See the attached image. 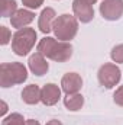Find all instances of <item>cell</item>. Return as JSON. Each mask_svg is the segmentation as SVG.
I'll list each match as a JSON object with an SVG mask.
<instances>
[{"label": "cell", "mask_w": 123, "mask_h": 125, "mask_svg": "<svg viewBox=\"0 0 123 125\" xmlns=\"http://www.w3.org/2000/svg\"><path fill=\"white\" fill-rule=\"evenodd\" d=\"M38 52L57 62H65L72 55V45L70 42L57 41L55 38L45 36L38 44Z\"/></svg>", "instance_id": "6da1fadb"}, {"label": "cell", "mask_w": 123, "mask_h": 125, "mask_svg": "<svg viewBox=\"0 0 123 125\" xmlns=\"http://www.w3.org/2000/svg\"><path fill=\"white\" fill-rule=\"evenodd\" d=\"M28 79V70L22 62H4L0 65V86L10 87L22 84Z\"/></svg>", "instance_id": "7a4b0ae2"}, {"label": "cell", "mask_w": 123, "mask_h": 125, "mask_svg": "<svg viewBox=\"0 0 123 125\" xmlns=\"http://www.w3.org/2000/svg\"><path fill=\"white\" fill-rule=\"evenodd\" d=\"M52 31L55 33V36L60 39V41H64V42H68L71 41L77 32H78V19L75 16H71L68 13L65 15H61L55 19L54 22V28Z\"/></svg>", "instance_id": "3957f363"}, {"label": "cell", "mask_w": 123, "mask_h": 125, "mask_svg": "<svg viewBox=\"0 0 123 125\" xmlns=\"http://www.w3.org/2000/svg\"><path fill=\"white\" fill-rule=\"evenodd\" d=\"M36 41V31L33 28H22L18 29L12 38V50L16 55H28L33 48Z\"/></svg>", "instance_id": "277c9868"}, {"label": "cell", "mask_w": 123, "mask_h": 125, "mask_svg": "<svg viewBox=\"0 0 123 125\" xmlns=\"http://www.w3.org/2000/svg\"><path fill=\"white\" fill-rule=\"evenodd\" d=\"M98 82L101 86H104L106 89H112L116 84H119L122 76H120V68L116 64L112 62H106L100 67L98 73H97Z\"/></svg>", "instance_id": "5b68a950"}, {"label": "cell", "mask_w": 123, "mask_h": 125, "mask_svg": "<svg viewBox=\"0 0 123 125\" xmlns=\"http://www.w3.org/2000/svg\"><path fill=\"white\" fill-rule=\"evenodd\" d=\"M100 13L106 21H117L123 15V0H103Z\"/></svg>", "instance_id": "8992f818"}, {"label": "cell", "mask_w": 123, "mask_h": 125, "mask_svg": "<svg viewBox=\"0 0 123 125\" xmlns=\"http://www.w3.org/2000/svg\"><path fill=\"white\" fill-rule=\"evenodd\" d=\"M72 12L74 16L81 22V23H88L94 18V9L93 6L81 1V0H74L72 1Z\"/></svg>", "instance_id": "52a82bcc"}, {"label": "cell", "mask_w": 123, "mask_h": 125, "mask_svg": "<svg viewBox=\"0 0 123 125\" xmlns=\"http://www.w3.org/2000/svg\"><path fill=\"white\" fill-rule=\"evenodd\" d=\"M60 99H61V89L57 84L48 83L41 89V102L45 106H54L55 103H58Z\"/></svg>", "instance_id": "ba28073f"}, {"label": "cell", "mask_w": 123, "mask_h": 125, "mask_svg": "<svg viewBox=\"0 0 123 125\" xmlns=\"http://www.w3.org/2000/svg\"><path fill=\"white\" fill-rule=\"evenodd\" d=\"M62 90L67 94L70 93H78L83 87V79L77 73H67L61 80Z\"/></svg>", "instance_id": "9c48e42d"}, {"label": "cell", "mask_w": 123, "mask_h": 125, "mask_svg": "<svg viewBox=\"0 0 123 125\" xmlns=\"http://www.w3.org/2000/svg\"><path fill=\"white\" fill-rule=\"evenodd\" d=\"M55 16H57V13L52 7H45L39 15V22H38L39 31L44 33H49L54 28V22L57 19Z\"/></svg>", "instance_id": "30bf717a"}, {"label": "cell", "mask_w": 123, "mask_h": 125, "mask_svg": "<svg viewBox=\"0 0 123 125\" xmlns=\"http://www.w3.org/2000/svg\"><path fill=\"white\" fill-rule=\"evenodd\" d=\"M29 68H31V71L35 74V76H44V74H46L48 73V68H49V65H48V62L45 60V57L41 54V52H35V54H32L31 57H29Z\"/></svg>", "instance_id": "8fae6325"}, {"label": "cell", "mask_w": 123, "mask_h": 125, "mask_svg": "<svg viewBox=\"0 0 123 125\" xmlns=\"http://www.w3.org/2000/svg\"><path fill=\"white\" fill-rule=\"evenodd\" d=\"M35 19V13L28 10V9H18V12L10 18V23L13 28L22 29L23 26L29 25L32 21Z\"/></svg>", "instance_id": "7c38bea8"}, {"label": "cell", "mask_w": 123, "mask_h": 125, "mask_svg": "<svg viewBox=\"0 0 123 125\" xmlns=\"http://www.w3.org/2000/svg\"><path fill=\"white\" fill-rule=\"evenodd\" d=\"M22 99L28 105H36L41 100V89L36 84H29L22 90Z\"/></svg>", "instance_id": "4fadbf2b"}, {"label": "cell", "mask_w": 123, "mask_h": 125, "mask_svg": "<svg viewBox=\"0 0 123 125\" xmlns=\"http://www.w3.org/2000/svg\"><path fill=\"white\" fill-rule=\"evenodd\" d=\"M64 105L68 111H80L84 105V97L81 93H70L64 97Z\"/></svg>", "instance_id": "5bb4252c"}, {"label": "cell", "mask_w": 123, "mask_h": 125, "mask_svg": "<svg viewBox=\"0 0 123 125\" xmlns=\"http://www.w3.org/2000/svg\"><path fill=\"white\" fill-rule=\"evenodd\" d=\"M18 12V4L16 0H3V9H1V16L3 18H12Z\"/></svg>", "instance_id": "9a60e30c"}, {"label": "cell", "mask_w": 123, "mask_h": 125, "mask_svg": "<svg viewBox=\"0 0 123 125\" xmlns=\"http://www.w3.org/2000/svg\"><path fill=\"white\" fill-rule=\"evenodd\" d=\"M1 125H26V121L20 114H10L3 119Z\"/></svg>", "instance_id": "2e32d148"}, {"label": "cell", "mask_w": 123, "mask_h": 125, "mask_svg": "<svg viewBox=\"0 0 123 125\" xmlns=\"http://www.w3.org/2000/svg\"><path fill=\"white\" fill-rule=\"evenodd\" d=\"M110 57H112V60L114 62H123V44H119V45H116L113 50H112V52H110Z\"/></svg>", "instance_id": "e0dca14e"}, {"label": "cell", "mask_w": 123, "mask_h": 125, "mask_svg": "<svg viewBox=\"0 0 123 125\" xmlns=\"http://www.w3.org/2000/svg\"><path fill=\"white\" fill-rule=\"evenodd\" d=\"M113 100H114L116 105L123 106V86H120V87L116 89V92L113 94Z\"/></svg>", "instance_id": "ac0fdd59"}, {"label": "cell", "mask_w": 123, "mask_h": 125, "mask_svg": "<svg viewBox=\"0 0 123 125\" xmlns=\"http://www.w3.org/2000/svg\"><path fill=\"white\" fill-rule=\"evenodd\" d=\"M10 39H12L10 31H9L6 26H1V41H0V44H1V45H6V44H9Z\"/></svg>", "instance_id": "d6986e66"}, {"label": "cell", "mask_w": 123, "mask_h": 125, "mask_svg": "<svg viewBox=\"0 0 123 125\" xmlns=\"http://www.w3.org/2000/svg\"><path fill=\"white\" fill-rule=\"evenodd\" d=\"M22 3H23V6H26L29 9H38V7H41L44 0H22Z\"/></svg>", "instance_id": "ffe728a7"}, {"label": "cell", "mask_w": 123, "mask_h": 125, "mask_svg": "<svg viewBox=\"0 0 123 125\" xmlns=\"http://www.w3.org/2000/svg\"><path fill=\"white\" fill-rule=\"evenodd\" d=\"M46 125H62L61 121H58V119H51V121H48Z\"/></svg>", "instance_id": "44dd1931"}, {"label": "cell", "mask_w": 123, "mask_h": 125, "mask_svg": "<svg viewBox=\"0 0 123 125\" xmlns=\"http://www.w3.org/2000/svg\"><path fill=\"white\" fill-rule=\"evenodd\" d=\"M26 125H41L38 121H35V119H28L26 121Z\"/></svg>", "instance_id": "7402d4cb"}, {"label": "cell", "mask_w": 123, "mask_h": 125, "mask_svg": "<svg viewBox=\"0 0 123 125\" xmlns=\"http://www.w3.org/2000/svg\"><path fill=\"white\" fill-rule=\"evenodd\" d=\"M6 111H7V105H6L4 102H1V115H4Z\"/></svg>", "instance_id": "603a6c76"}, {"label": "cell", "mask_w": 123, "mask_h": 125, "mask_svg": "<svg viewBox=\"0 0 123 125\" xmlns=\"http://www.w3.org/2000/svg\"><path fill=\"white\" fill-rule=\"evenodd\" d=\"M81 1H84V3H87V4H90V6H93L97 0H81Z\"/></svg>", "instance_id": "cb8c5ba5"}]
</instances>
